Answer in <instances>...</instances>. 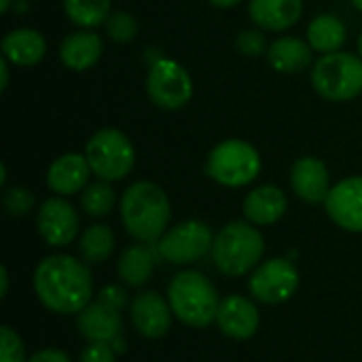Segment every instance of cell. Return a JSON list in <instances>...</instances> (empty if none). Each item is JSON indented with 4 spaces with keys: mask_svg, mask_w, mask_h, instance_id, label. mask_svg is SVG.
<instances>
[{
    "mask_svg": "<svg viewBox=\"0 0 362 362\" xmlns=\"http://www.w3.org/2000/svg\"><path fill=\"white\" fill-rule=\"evenodd\" d=\"M34 293L53 314H78L93 297L91 272L83 259L70 255L45 257L34 269Z\"/></svg>",
    "mask_w": 362,
    "mask_h": 362,
    "instance_id": "1",
    "label": "cell"
},
{
    "mask_svg": "<svg viewBox=\"0 0 362 362\" xmlns=\"http://www.w3.org/2000/svg\"><path fill=\"white\" fill-rule=\"evenodd\" d=\"M119 208L123 227L136 242L157 244L170 227V197L151 180H138L129 185L121 195Z\"/></svg>",
    "mask_w": 362,
    "mask_h": 362,
    "instance_id": "2",
    "label": "cell"
},
{
    "mask_svg": "<svg viewBox=\"0 0 362 362\" xmlns=\"http://www.w3.org/2000/svg\"><path fill=\"white\" fill-rule=\"evenodd\" d=\"M168 301L182 325L204 329L216 322L221 299L214 284L199 272L187 269L174 276L168 286Z\"/></svg>",
    "mask_w": 362,
    "mask_h": 362,
    "instance_id": "3",
    "label": "cell"
},
{
    "mask_svg": "<svg viewBox=\"0 0 362 362\" xmlns=\"http://www.w3.org/2000/svg\"><path fill=\"white\" fill-rule=\"evenodd\" d=\"M265 252V240L257 225L248 221H231L216 235L212 244V261L225 276H244L252 272Z\"/></svg>",
    "mask_w": 362,
    "mask_h": 362,
    "instance_id": "4",
    "label": "cell"
},
{
    "mask_svg": "<svg viewBox=\"0 0 362 362\" xmlns=\"http://www.w3.org/2000/svg\"><path fill=\"white\" fill-rule=\"evenodd\" d=\"M261 165L263 161L255 144L242 138H227L208 153L206 174L221 187L240 189L259 178Z\"/></svg>",
    "mask_w": 362,
    "mask_h": 362,
    "instance_id": "5",
    "label": "cell"
},
{
    "mask_svg": "<svg viewBox=\"0 0 362 362\" xmlns=\"http://www.w3.org/2000/svg\"><path fill=\"white\" fill-rule=\"evenodd\" d=\"M312 87L327 102H350L362 93V57L348 51L320 55L312 66Z\"/></svg>",
    "mask_w": 362,
    "mask_h": 362,
    "instance_id": "6",
    "label": "cell"
},
{
    "mask_svg": "<svg viewBox=\"0 0 362 362\" xmlns=\"http://www.w3.org/2000/svg\"><path fill=\"white\" fill-rule=\"evenodd\" d=\"M85 157L98 180L117 182L132 174L136 165V146L121 129L102 127L87 140Z\"/></svg>",
    "mask_w": 362,
    "mask_h": 362,
    "instance_id": "7",
    "label": "cell"
},
{
    "mask_svg": "<svg viewBox=\"0 0 362 362\" xmlns=\"http://www.w3.org/2000/svg\"><path fill=\"white\" fill-rule=\"evenodd\" d=\"M146 95L157 108L180 110L193 98V78L176 59L157 57L146 72Z\"/></svg>",
    "mask_w": 362,
    "mask_h": 362,
    "instance_id": "8",
    "label": "cell"
},
{
    "mask_svg": "<svg viewBox=\"0 0 362 362\" xmlns=\"http://www.w3.org/2000/svg\"><path fill=\"white\" fill-rule=\"evenodd\" d=\"M212 244H214L212 229L204 221L191 218V221L170 227L155 246H157L159 259L174 263V265H187L212 252Z\"/></svg>",
    "mask_w": 362,
    "mask_h": 362,
    "instance_id": "9",
    "label": "cell"
},
{
    "mask_svg": "<svg viewBox=\"0 0 362 362\" xmlns=\"http://www.w3.org/2000/svg\"><path fill=\"white\" fill-rule=\"evenodd\" d=\"M299 288V272L291 259H269L259 263L248 280V291L255 301L265 305H278L288 301Z\"/></svg>",
    "mask_w": 362,
    "mask_h": 362,
    "instance_id": "10",
    "label": "cell"
},
{
    "mask_svg": "<svg viewBox=\"0 0 362 362\" xmlns=\"http://www.w3.org/2000/svg\"><path fill=\"white\" fill-rule=\"evenodd\" d=\"M36 229L45 244L57 248L68 246L78 235V214L66 197H49L38 206Z\"/></svg>",
    "mask_w": 362,
    "mask_h": 362,
    "instance_id": "11",
    "label": "cell"
},
{
    "mask_svg": "<svg viewBox=\"0 0 362 362\" xmlns=\"http://www.w3.org/2000/svg\"><path fill=\"white\" fill-rule=\"evenodd\" d=\"M325 210L339 229L362 233V176H350L333 185Z\"/></svg>",
    "mask_w": 362,
    "mask_h": 362,
    "instance_id": "12",
    "label": "cell"
},
{
    "mask_svg": "<svg viewBox=\"0 0 362 362\" xmlns=\"http://www.w3.org/2000/svg\"><path fill=\"white\" fill-rule=\"evenodd\" d=\"M132 322L136 331L146 339H159L163 337L172 327V308L165 297H161L155 291H146L134 297L129 305Z\"/></svg>",
    "mask_w": 362,
    "mask_h": 362,
    "instance_id": "13",
    "label": "cell"
},
{
    "mask_svg": "<svg viewBox=\"0 0 362 362\" xmlns=\"http://www.w3.org/2000/svg\"><path fill=\"white\" fill-rule=\"evenodd\" d=\"M291 187L305 204H325L331 193V176L327 163L318 157H301L291 168Z\"/></svg>",
    "mask_w": 362,
    "mask_h": 362,
    "instance_id": "14",
    "label": "cell"
},
{
    "mask_svg": "<svg viewBox=\"0 0 362 362\" xmlns=\"http://www.w3.org/2000/svg\"><path fill=\"white\" fill-rule=\"evenodd\" d=\"M91 168L81 153H64L47 168V187L62 197L76 195L89 185Z\"/></svg>",
    "mask_w": 362,
    "mask_h": 362,
    "instance_id": "15",
    "label": "cell"
},
{
    "mask_svg": "<svg viewBox=\"0 0 362 362\" xmlns=\"http://www.w3.org/2000/svg\"><path fill=\"white\" fill-rule=\"evenodd\" d=\"M259 320V310L252 299L242 295H229L221 301L216 325L221 327L223 335L238 341H246L257 333Z\"/></svg>",
    "mask_w": 362,
    "mask_h": 362,
    "instance_id": "16",
    "label": "cell"
},
{
    "mask_svg": "<svg viewBox=\"0 0 362 362\" xmlns=\"http://www.w3.org/2000/svg\"><path fill=\"white\" fill-rule=\"evenodd\" d=\"M76 329L89 344H112L121 337L123 320L119 310H112L102 301H93L76 314Z\"/></svg>",
    "mask_w": 362,
    "mask_h": 362,
    "instance_id": "17",
    "label": "cell"
},
{
    "mask_svg": "<svg viewBox=\"0 0 362 362\" xmlns=\"http://www.w3.org/2000/svg\"><path fill=\"white\" fill-rule=\"evenodd\" d=\"M104 53V40L93 30H76L68 34L59 45V59L72 72L91 70Z\"/></svg>",
    "mask_w": 362,
    "mask_h": 362,
    "instance_id": "18",
    "label": "cell"
},
{
    "mask_svg": "<svg viewBox=\"0 0 362 362\" xmlns=\"http://www.w3.org/2000/svg\"><path fill=\"white\" fill-rule=\"evenodd\" d=\"M288 208V199L286 193L276 187V185H261L255 187L242 204L244 216L248 223L257 225V227H265V225H274L278 223Z\"/></svg>",
    "mask_w": 362,
    "mask_h": 362,
    "instance_id": "19",
    "label": "cell"
},
{
    "mask_svg": "<svg viewBox=\"0 0 362 362\" xmlns=\"http://www.w3.org/2000/svg\"><path fill=\"white\" fill-rule=\"evenodd\" d=\"M250 21L265 32H284L299 23L303 15V0H250Z\"/></svg>",
    "mask_w": 362,
    "mask_h": 362,
    "instance_id": "20",
    "label": "cell"
},
{
    "mask_svg": "<svg viewBox=\"0 0 362 362\" xmlns=\"http://www.w3.org/2000/svg\"><path fill=\"white\" fill-rule=\"evenodd\" d=\"M0 49L2 57L11 66L30 68L42 62V57L47 55V40L34 28H17L4 34Z\"/></svg>",
    "mask_w": 362,
    "mask_h": 362,
    "instance_id": "21",
    "label": "cell"
},
{
    "mask_svg": "<svg viewBox=\"0 0 362 362\" xmlns=\"http://www.w3.org/2000/svg\"><path fill=\"white\" fill-rule=\"evenodd\" d=\"M267 62L276 72L299 74L305 68L314 66V49L305 38L299 36H280L267 49Z\"/></svg>",
    "mask_w": 362,
    "mask_h": 362,
    "instance_id": "22",
    "label": "cell"
},
{
    "mask_svg": "<svg viewBox=\"0 0 362 362\" xmlns=\"http://www.w3.org/2000/svg\"><path fill=\"white\" fill-rule=\"evenodd\" d=\"M157 261H159V252L155 244L136 242L121 252L117 263V274L127 286L140 288L151 280Z\"/></svg>",
    "mask_w": 362,
    "mask_h": 362,
    "instance_id": "23",
    "label": "cell"
},
{
    "mask_svg": "<svg viewBox=\"0 0 362 362\" xmlns=\"http://www.w3.org/2000/svg\"><path fill=\"white\" fill-rule=\"evenodd\" d=\"M305 40L320 55L335 53V51H341V47L346 45V40H348V28H346V23L337 15H333V13H320V15H316L308 23Z\"/></svg>",
    "mask_w": 362,
    "mask_h": 362,
    "instance_id": "24",
    "label": "cell"
},
{
    "mask_svg": "<svg viewBox=\"0 0 362 362\" xmlns=\"http://www.w3.org/2000/svg\"><path fill=\"white\" fill-rule=\"evenodd\" d=\"M117 240L108 225H91L78 238V255L87 265H98L115 252Z\"/></svg>",
    "mask_w": 362,
    "mask_h": 362,
    "instance_id": "25",
    "label": "cell"
},
{
    "mask_svg": "<svg viewBox=\"0 0 362 362\" xmlns=\"http://www.w3.org/2000/svg\"><path fill=\"white\" fill-rule=\"evenodd\" d=\"M66 17L83 28V30H95L106 23V19L112 13V0H62Z\"/></svg>",
    "mask_w": 362,
    "mask_h": 362,
    "instance_id": "26",
    "label": "cell"
},
{
    "mask_svg": "<svg viewBox=\"0 0 362 362\" xmlns=\"http://www.w3.org/2000/svg\"><path fill=\"white\" fill-rule=\"evenodd\" d=\"M115 206H117V193L112 189V182L95 180L81 191V208L91 218L108 216L115 210Z\"/></svg>",
    "mask_w": 362,
    "mask_h": 362,
    "instance_id": "27",
    "label": "cell"
},
{
    "mask_svg": "<svg viewBox=\"0 0 362 362\" xmlns=\"http://www.w3.org/2000/svg\"><path fill=\"white\" fill-rule=\"evenodd\" d=\"M104 28H106L108 38L115 42H121V45L132 42L138 34V21L127 11H112L110 17L106 19Z\"/></svg>",
    "mask_w": 362,
    "mask_h": 362,
    "instance_id": "28",
    "label": "cell"
},
{
    "mask_svg": "<svg viewBox=\"0 0 362 362\" xmlns=\"http://www.w3.org/2000/svg\"><path fill=\"white\" fill-rule=\"evenodd\" d=\"M34 204H36V197L25 187H11L2 193V208L13 218L28 216L34 210Z\"/></svg>",
    "mask_w": 362,
    "mask_h": 362,
    "instance_id": "29",
    "label": "cell"
},
{
    "mask_svg": "<svg viewBox=\"0 0 362 362\" xmlns=\"http://www.w3.org/2000/svg\"><path fill=\"white\" fill-rule=\"evenodd\" d=\"M235 49L244 55V57H261V55H267V49H269V42H267V36H265V30L261 28H248V30H242L235 38Z\"/></svg>",
    "mask_w": 362,
    "mask_h": 362,
    "instance_id": "30",
    "label": "cell"
},
{
    "mask_svg": "<svg viewBox=\"0 0 362 362\" xmlns=\"http://www.w3.org/2000/svg\"><path fill=\"white\" fill-rule=\"evenodd\" d=\"M0 362H28L21 337L11 329H0Z\"/></svg>",
    "mask_w": 362,
    "mask_h": 362,
    "instance_id": "31",
    "label": "cell"
},
{
    "mask_svg": "<svg viewBox=\"0 0 362 362\" xmlns=\"http://www.w3.org/2000/svg\"><path fill=\"white\" fill-rule=\"evenodd\" d=\"M117 361V350L110 344H89L81 356L78 362H115Z\"/></svg>",
    "mask_w": 362,
    "mask_h": 362,
    "instance_id": "32",
    "label": "cell"
},
{
    "mask_svg": "<svg viewBox=\"0 0 362 362\" xmlns=\"http://www.w3.org/2000/svg\"><path fill=\"white\" fill-rule=\"evenodd\" d=\"M98 301H102L104 305L112 308V310H123L125 303H127V293L125 288H121L119 284H108L104 286L100 293H98Z\"/></svg>",
    "mask_w": 362,
    "mask_h": 362,
    "instance_id": "33",
    "label": "cell"
},
{
    "mask_svg": "<svg viewBox=\"0 0 362 362\" xmlns=\"http://www.w3.org/2000/svg\"><path fill=\"white\" fill-rule=\"evenodd\" d=\"M28 362H70L68 354L57 348H42L36 354H32Z\"/></svg>",
    "mask_w": 362,
    "mask_h": 362,
    "instance_id": "34",
    "label": "cell"
},
{
    "mask_svg": "<svg viewBox=\"0 0 362 362\" xmlns=\"http://www.w3.org/2000/svg\"><path fill=\"white\" fill-rule=\"evenodd\" d=\"M8 62L2 57L0 59V91H6V87H8Z\"/></svg>",
    "mask_w": 362,
    "mask_h": 362,
    "instance_id": "35",
    "label": "cell"
},
{
    "mask_svg": "<svg viewBox=\"0 0 362 362\" xmlns=\"http://www.w3.org/2000/svg\"><path fill=\"white\" fill-rule=\"evenodd\" d=\"M212 6H216V8H233V6H238L240 2H244V0H208Z\"/></svg>",
    "mask_w": 362,
    "mask_h": 362,
    "instance_id": "36",
    "label": "cell"
},
{
    "mask_svg": "<svg viewBox=\"0 0 362 362\" xmlns=\"http://www.w3.org/2000/svg\"><path fill=\"white\" fill-rule=\"evenodd\" d=\"M0 284H2L0 295L6 297V293H8V274H6V267H0Z\"/></svg>",
    "mask_w": 362,
    "mask_h": 362,
    "instance_id": "37",
    "label": "cell"
},
{
    "mask_svg": "<svg viewBox=\"0 0 362 362\" xmlns=\"http://www.w3.org/2000/svg\"><path fill=\"white\" fill-rule=\"evenodd\" d=\"M11 4H13V0H0V13H8Z\"/></svg>",
    "mask_w": 362,
    "mask_h": 362,
    "instance_id": "38",
    "label": "cell"
},
{
    "mask_svg": "<svg viewBox=\"0 0 362 362\" xmlns=\"http://www.w3.org/2000/svg\"><path fill=\"white\" fill-rule=\"evenodd\" d=\"M356 45H358V55L362 57V32L358 34V42H356Z\"/></svg>",
    "mask_w": 362,
    "mask_h": 362,
    "instance_id": "39",
    "label": "cell"
},
{
    "mask_svg": "<svg viewBox=\"0 0 362 362\" xmlns=\"http://www.w3.org/2000/svg\"><path fill=\"white\" fill-rule=\"evenodd\" d=\"M350 2H352V4H354V6H356V8L362 13V0H350Z\"/></svg>",
    "mask_w": 362,
    "mask_h": 362,
    "instance_id": "40",
    "label": "cell"
}]
</instances>
